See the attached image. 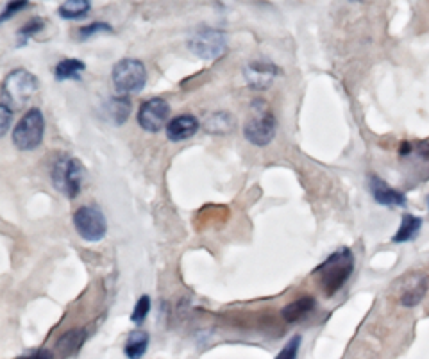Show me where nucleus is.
<instances>
[{
  "label": "nucleus",
  "mask_w": 429,
  "mask_h": 359,
  "mask_svg": "<svg viewBox=\"0 0 429 359\" xmlns=\"http://www.w3.org/2000/svg\"><path fill=\"white\" fill-rule=\"evenodd\" d=\"M354 272V254L349 247H340L315 268L313 275L327 297H333L343 288Z\"/></svg>",
  "instance_id": "1"
},
{
  "label": "nucleus",
  "mask_w": 429,
  "mask_h": 359,
  "mask_svg": "<svg viewBox=\"0 0 429 359\" xmlns=\"http://www.w3.org/2000/svg\"><path fill=\"white\" fill-rule=\"evenodd\" d=\"M243 136L256 147H265L276 136V119L270 106L263 98L250 102L249 119L243 125Z\"/></svg>",
  "instance_id": "2"
},
{
  "label": "nucleus",
  "mask_w": 429,
  "mask_h": 359,
  "mask_svg": "<svg viewBox=\"0 0 429 359\" xmlns=\"http://www.w3.org/2000/svg\"><path fill=\"white\" fill-rule=\"evenodd\" d=\"M54 188L61 192L66 199H75L81 193L82 181L86 177V168L82 167L77 158L70 155H59L50 170Z\"/></svg>",
  "instance_id": "3"
},
{
  "label": "nucleus",
  "mask_w": 429,
  "mask_h": 359,
  "mask_svg": "<svg viewBox=\"0 0 429 359\" xmlns=\"http://www.w3.org/2000/svg\"><path fill=\"white\" fill-rule=\"evenodd\" d=\"M38 90V79L24 68L13 70L4 79L2 84V100L0 102L11 107L13 111L20 109L33 98Z\"/></svg>",
  "instance_id": "4"
},
{
  "label": "nucleus",
  "mask_w": 429,
  "mask_h": 359,
  "mask_svg": "<svg viewBox=\"0 0 429 359\" xmlns=\"http://www.w3.org/2000/svg\"><path fill=\"white\" fill-rule=\"evenodd\" d=\"M114 90L120 95L138 93L147 84V68L140 59L135 57H123L111 72Z\"/></svg>",
  "instance_id": "5"
},
{
  "label": "nucleus",
  "mask_w": 429,
  "mask_h": 359,
  "mask_svg": "<svg viewBox=\"0 0 429 359\" xmlns=\"http://www.w3.org/2000/svg\"><path fill=\"white\" fill-rule=\"evenodd\" d=\"M43 135H45V116L38 107H33L15 125L13 145L18 151H34L43 142Z\"/></svg>",
  "instance_id": "6"
},
{
  "label": "nucleus",
  "mask_w": 429,
  "mask_h": 359,
  "mask_svg": "<svg viewBox=\"0 0 429 359\" xmlns=\"http://www.w3.org/2000/svg\"><path fill=\"white\" fill-rule=\"evenodd\" d=\"M188 49L200 59L215 61L227 50V36L220 29L200 27L190 36Z\"/></svg>",
  "instance_id": "7"
},
{
  "label": "nucleus",
  "mask_w": 429,
  "mask_h": 359,
  "mask_svg": "<svg viewBox=\"0 0 429 359\" xmlns=\"http://www.w3.org/2000/svg\"><path fill=\"white\" fill-rule=\"evenodd\" d=\"M74 225L79 236L84 241H90V243H97V241L104 240L107 233L106 217L100 211V208L93 204L81 206L74 213Z\"/></svg>",
  "instance_id": "8"
},
{
  "label": "nucleus",
  "mask_w": 429,
  "mask_h": 359,
  "mask_svg": "<svg viewBox=\"0 0 429 359\" xmlns=\"http://www.w3.org/2000/svg\"><path fill=\"white\" fill-rule=\"evenodd\" d=\"M168 114H170V106H168L165 98H149L147 102H143L142 106H140L138 123L143 131L160 132L165 127V123H167Z\"/></svg>",
  "instance_id": "9"
},
{
  "label": "nucleus",
  "mask_w": 429,
  "mask_h": 359,
  "mask_svg": "<svg viewBox=\"0 0 429 359\" xmlns=\"http://www.w3.org/2000/svg\"><path fill=\"white\" fill-rule=\"evenodd\" d=\"M279 68L272 61L266 59H250L243 68L247 84L253 90H269L274 79L278 77Z\"/></svg>",
  "instance_id": "10"
},
{
  "label": "nucleus",
  "mask_w": 429,
  "mask_h": 359,
  "mask_svg": "<svg viewBox=\"0 0 429 359\" xmlns=\"http://www.w3.org/2000/svg\"><path fill=\"white\" fill-rule=\"evenodd\" d=\"M399 290V303L405 307H413L421 304L428 293V277L424 274H406L397 281Z\"/></svg>",
  "instance_id": "11"
},
{
  "label": "nucleus",
  "mask_w": 429,
  "mask_h": 359,
  "mask_svg": "<svg viewBox=\"0 0 429 359\" xmlns=\"http://www.w3.org/2000/svg\"><path fill=\"white\" fill-rule=\"evenodd\" d=\"M368 186H370V193L377 204L386 206V208H402V206L408 204V197L402 192H399V190L392 188L381 177H368Z\"/></svg>",
  "instance_id": "12"
},
{
  "label": "nucleus",
  "mask_w": 429,
  "mask_h": 359,
  "mask_svg": "<svg viewBox=\"0 0 429 359\" xmlns=\"http://www.w3.org/2000/svg\"><path fill=\"white\" fill-rule=\"evenodd\" d=\"M199 120L193 114H179L176 119H172L167 125V138L170 142H183L188 139L199 131Z\"/></svg>",
  "instance_id": "13"
},
{
  "label": "nucleus",
  "mask_w": 429,
  "mask_h": 359,
  "mask_svg": "<svg viewBox=\"0 0 429 359\" xmlns=\"http://www.w3.org/2000/svg\"><path fill=\"white\" fill-rule=\"evenodd\" d=\"M315 298L313 297H303L297 298L294 303L286 304L281 311V316L286 320V322H299V320L306 319L308 314L315 310Z\"/></svg>",
  "instance_id": "14"
},
{
  "label": "nucleus",
  "mask_w": 429,
  "mask_h": 359,
  "mask_svg": "<svg viewBox=\"0 0 429 359\" xmlns=\"http://www.w3.org/2000/svg\"><path fill=\"white\" fill-rule=\"evenodd\" d=\"M421 229H422V218L406 213V215H402V218H400V225L399 229H397V233L393 234L392 241L393 243H406V241L415 240Z\"/></svg>",
  "instance_id": "15"
},
{
  "label": "nucleus",
  "mask_w": 429,
  "mask_h": 359,
  "mask_svg": "<svg viewBox=\"0 0 429 359\" xmlns=\"http://www.w3.org/2000/svg\"><path fill=\"white\" fill-rule=\"evenodd\" d=\"M131 114V100L126 95L110 98L106 104V116L111 119L114 125H122Z\"/></svg>",
  "instance_id": "16"
},
{
  "label": "nucleus",
  "mask_w": 429,
  "mask_h": 359,
  "mask_svg": "<svg viewBox=\"0 0 429 359\" xmlns=\"http://www.w3.org/2000/svg\"><path fill=\"white\" fill-rule=\"evenodd\" d=\"M88 338V331L86 329H74V331H66L61 338L57 339L56 347L57 351L61 352L63 358L72 356L82 347V343Z\"/></svg>",
  "instance_id": "17"
},
{
  "label": "nucleus",
  "mask_w": 429,
  "mask_h": 359,
  "mask_svg": "<svg viewBox=\"0 0 429 359\" xmlns=\"http://www.w3.org/2000/svg\"><path fill=\"white\" fill-rule=\"evenodd\" d=\"M149 342H151L149 333L133 331L126 342L123 354H126V358H129V359H142L143 356H145V352H147Z\"/></svg>",
  "instance_id": "18"
},
{
  "label": "nucleus",
  "mask_w": 429,
  "mask_h": 359,
  "mask_svg": "<svg viewBox=\"0 0 429 359\" xmlns=\"http://www.w3.org/2000/svg\"><path fill=\"white\" fill-rule=\"evenodd\" d=\"M91 9L90 0H68L57 8V15L65 20H81Z\"/></svg>",
  "instance_id": "19"
},
{
  "label": "nucleus",
  "mask_w": 429,
  "mask_h": 359,
  "mask_svg": "<svg viewBox=\"0 0 429 359\" xmlns=\"http://www.w3.org/2000/svg\"><path fill=\"white\" fill-rule=\"evenodd\" d=\"M84 70L86 65L81 59H63V61L57 63L56 70H54V77H56V81H70V79L79 81L81 72H84Z\"/></svg>",
  "instance_id": "20"
},
{
  "label": "nucleus",
  "mask_w": 429,
  "mask_h": 359,
  "mask_svg": "<svg viewBox=\"0 0 429 359\" xmlns=\"http://www.w3.org/2000/svg\"><path fill=\"white\" fill-rule=\"evenodd\" d=\"M204 127L213 135H225L231 129H234V116L225 113V111H218V113L209 114L208 119H206Z\"/></svg>",
  "instance_id": "21"
},
{
  "label": "nucleus",
  "mask_w": 429,
  "mask_h": 359,
  "mask_svg": "<svg viewBox=\"0 0 429 359\" xmlns=\"http://www.w3.org/2000/svg\"><path fill=\"white\" fill-rule=\"evenodd\" d=\"M43 27H45V20H41V18H38V17L31 18L27 24L22 25V27L18 29V47L27 45V41L31 40L34 34L40 33Z\"/></svg>",
  "instance_id": "22"
},
{
  "label": "nucleus",
  "mask_w": 429,
  "mask_h": 359,
  "mask_svg": "<svg viewBox=\"0 0 429 359\" xmlns=\"http://www.w3.org/2000/svg\"><path fill=\"white\" fill-rule=\"evenodd\" d=\"M98 33H113V27L107 22H93V24L79 29L77 38L79 40H88V38L95 36Z\"/></svg>",
  "instance_id": "23"
},
{
  "label": "nucleus",
  "mask_w": 429,
  "mask_h": 359,
  "mask_svg": "<svg viewBox=\"0 0 429 359\" xmlns=\"http://www.w3.org/2000/svg\"><path fill=\"white\" fill-rule=\"evenodd\" d=\"M149 311H151V297H149V295H142V297L138 298V303H136V306H135V311H133V314H131L133 323L140 326V323L145 322V319L149 316Z\"/></svg>",
  "instance_id": "24"
},
{
  "label": "nucleus",
  "mask_w": 429,
  "mask_h": 359,
  "mask_svg": "<svg viewBox=\"0 0 429 359\" xmlns=\"http://www.w3.org/2000/svg\"><path fill=\"white\" fill-rule=\"evenodd\" d=\"M301 343H303V338H301V336H294V338L286 343L285 347H283V351L279 352L276 359H297Z\"/></svg>",
  "instance_id": "25"
},
{
  "label": "nucleus",
  "mask_w": 429,
  "mask_h": 359,
  "mask_svg": "<svg viewBox=\"0 0 429 359\" xmlns=\"http://www.w3.org/2000/svg\"><path fill=\"white\" fill-rule=\"evenodd\" d=\"M29 2L27 0H20V2H8L4 8V11H2V15H0V22H8L9 18L13 17V15H17V13L24 11V9L29 8Z\"/></svg>",
  "instance_id": "26"
},
{
  "label": "nucleus",
  "mask_w": 429,
  "mask_h": 359,
  "mask_svg": "<svg viewBox=\"0 0 429 359\" xmlns=\"http://www.w3.org/2000/svg\"><path fill=\"white\" fill-rule=\"evenodd\" d=\"M13 109L6 104L0 102V136H4L9 129V123H11Z\"/></svg>",
  "instance_id": "27"
},
{
  "label": "nucleus",
  "mask_w": 429,
  "mask_h": 359,
  "mask_svg": "<svg viewBox=\"0 0 429 359\" xmlns=\"http://www.w3.org/2000/svg\"><path fill=\"white\" fill-rule=\"evenodd\" d=\"M20 359H52V352L43 349V351H36L31 356H25V358H20Z\"/></svg>",
  "instance_id": "28"
},
{
  "label": "nucleus",
  "mask_w": 429,
  "mask_h": 359,
  "mask_svg": "<svg viewBox=\"0 0 429 359\" xmlns=\"http://www.w3.org/2000/svg\"><path fill=\"white\" fill-rule=\"evenodd\" d=\"M428 208H429V197H428Z\"/></svg>",
  "instance_id": "29"
}]
</instances>
